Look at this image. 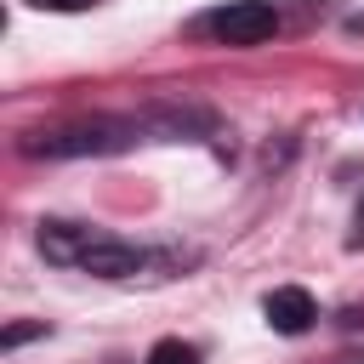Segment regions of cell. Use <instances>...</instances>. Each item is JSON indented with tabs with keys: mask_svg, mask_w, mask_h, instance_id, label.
I'll return each mask as SVG.
<instances>
[{
	"mask_svg": "<svg viewBox=\"0 0 364 364\" xmlns=\"http://www.w3.org/2000/svg\"><path fill=\"white\" fill-rule=\"evenodd\" d=\"M40 250L63 267H80L91 279H131L142 273L148 250L131 245V239H114V233H97L85 222H40Z\"/></svg>",
	"mask_w": 364,
	"mask_h": 364,
	"instance_id": "6da1fadb",
	"label": "cell"
},
{
	"mask_svg": "<svg viewBox=\"0 0 364 364\" xmlns=\"http://www.w3.org/2000/svg\"><path fill=\"white\" fill-rule=\"evenodd\" d=\"M131 119H74V125H57V131H34L23 148L28 154H46V159H74V154H114L131 142Z\"/></svg>",
	"mask_w": 364,
	"mask_h": 364,
	"instance_id": "7a4b0ae2",
	"label": "cell"
},
{
	"mask_svg": "<svg viewBox=\"0 0 364 364\" xmlns=\"http://www.w3.org/2000/svg\"><path fill=\"white\" fill-rule=\"evenodd\" d=\"M273 28H279L273 0H228V6H216V11L199 17V34H210L222 46H262Z\"/></svg>",
	"mask_w": 364,
	"mask_h": 364,
	"instance_id": "3957f363",
	"label": "cell"
},
{
	"mask_svg": "<svg viewBox=\"0 0 364 364\" xmlns=\"http://www.w3.org/2000/svg\"><path fill=\"white\" fill-rule=\"evenodd\" d=\"M262 313H267V324H273L279 336H301V330L318 318V307H313V296H307L301 284H279V290L262 301Z\"/></svg>",
	"mask_w": 364,
	"mask_h": 364,
	"instance_id": "277c9868",
	"label": "cell"
},
{
	"mask_svg": "<svg viewBox=\"0 0 364 364\" xmlns=\"http://www.w3.org/2000/svg\"><path fill=\"white\" fill-rule=\"evenodd\" d=\"M148 364H199V347H193V341L165 336V341H154V347H148Z\"/></svg>",
	"mask_w": 364,
	"mask_h": 364,
	"instance_id": "5b68a950",
	"label": "cell"
},
{
	"mask_svg": "<svg viewBox=\"0 0 364 364\" xmlns=\"http://www.w3.org/2000/svg\"><path fill=\"white\" fill-rule=\"evenodd\" d=\"M28 6H40V11H91L102 0H28Z\"/></svg>",
	"mask_w": 364,
	"mask_h": 364,
	"instance_id": "8992f818",
	"label": "cell"
},
{
	"mask_svg": "<svg viewBox=\"0 0 364 364\" xmlns=\"http://www.w3.org/2000/svg\"><path fill=\"white\" fill-rule=\"evenodd\" d=\"M40 330H46V324H11V330H6V347H17V341H28V336H40Z\"/></svg>",
	"mask_w": 364,
	"mask_h": 364,
	"instance_id": "52a82bcc",
	"label": "cell"
},
{
	"mask_svg": "<svg viewBox=\"0 0 364 364\" xmlns=\"http://www.w3.org/2000/svg\"><path fill=\"white\" fill-rule=\"evenodd\" d=\"M353 245H364V199H358V228H353Z\"/></svg>",
	"mask_w": 364,
	"mask_h": 364,
	"instance_id": "ba28073f",
	"label": "cell"
}]
</instances>
